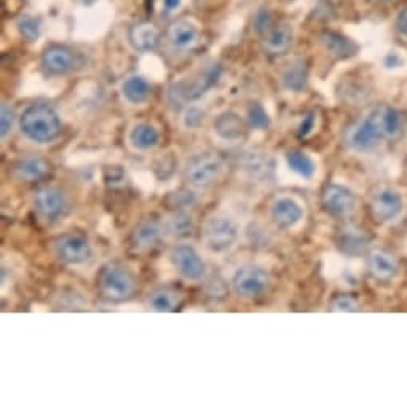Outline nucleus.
<instances>
[{
  "mask_svg": "<svg viewBox=\"0 0 407 407\" xmlns=\"http://www.w3.org/2000/svg\"><path fill=\"white\" fill-rule=\"evenodd\" d=\"M19 128L31 141L46 144L61 135L63 123L58 112L48 104H32L19 117Z\"/></svg>",
  "mask_w": 407,
  "mask_h": 407,
  "instance_id": "nucleus-1",
  "label": "nucleus"
},
{
  "mask_svg": "<svg viewBox=\"0 0 407 407\" xmlns=\"http://www.w3.org/2000/svg\"><path fill=\"white\" fill-rule=\"evenodd\" d=\"M99 292L110 302H125L138 291L136 277L120 264H108L99 273Z\"/></svg>",
  "mask_w": 407,
  "mask_h": 407,
  "instance_id": "nucleus-2",
  "label": "nucleus"
},
{
  "mask_svg": "<svg viewBox=\"0 0 407 407\" xmlns=\"http://www.w3.org/2000/svg\"><path fill=\"white\" fill-rule=\"evenodd\" d=\"M385 108L369 112L349 135V145L356 152H369L386 136L385 135Z\"/></svg>",
  "mask_w": 407,
  "mask_h": 407,
  "instance_id": "nucleus-3",
  "label": "nucleus"
},
{
  "mask_svg": "<svg viewBox=\"0 0 407 407\" xmlns=\"http://www.w3.org/2000/svg\"><path fill=\"white\" fill-rule=\"evenodd\" d=\"M222 76V68L219 64H211L210 68H206L197 80L192 82H179L175 83L170 88V103L172 105L177 104L182 105L187 101H193L198 99L202 95H205L211 86H215L219 78Z\"/></svg>",
  "mask_w": 407,
  "mask_h": 407,
  "instance_id": "nucleus-4",
  "label": "nucleus"
},
{
  "mask_svg": "<svg viewBox=\"0 0 407 407\" xmlns=\"http://www.w3.org/2000/svg\"><path fill=\"white\" fill-rule=\"evenodd\" d=\"M203 239L212 252L229 251L238 239V225L227 216H212L203 225Z\"/></svg>",
  "mask_w": 407,
  "mask_h": 407,
  "instance_id": "nucleus-5",
  "label": "nucleus"
},
{
  "mask_svg": "<svg viewBox=\"0 0 407 407\" xmlns=\"http://www.w3.org/2000/svg\"><path fill=\"white\" fill-rule=\"evenodd\" d=\"M224 171L222 158L216 153H200L192 157L185 166V177L195 187H210L221 177Z\"/></svg>",
  "mask_w": 407,
  "mask_h": 407,
  "instance_id": "nucleus-6",
  "label": "nucleus"
},
{
  "mask_svg": "<svg viewBox=\"0 0 407 407\" xmlns=\"http://www.w3.org/2000/svg\"><path fill=\"white\" fill-rule=\"evenodd\" d=\"M232 286L233 291H235L239 297L254 299L262 296L264 292L269 289L270 275L262 267L246 265L235 273V277L232 279Z\"/></svg>",
  "mask_w": 407,
  "mask_h": 407,
  "instance_id": "nucleus-7",
  "label": "nucleus"
},
{
  "mask_svg": "<svg viewBox=\"0 0 407 407\" xmlns=\"http://www.w3.org/2000/svg\"><path fill=\"white\" fill-rule=\"evenodd\" d=\"M53 251L59 260L69 265L85 264L91 259V244L78 233H64L53 242Z\"/></svg>",
  "mask_w": 407,
  "mask_h": 407,
  "instance_id": "nucleus-8",
  "label": "nucleus"
},
{
  "mask_svg": "<svg viewBox=\"0 0 407 407\" xmlns=\"http://www.w3.org/2000/svg\"><path fill=\"white\" fill-rule=\"evenodd\" d=\"M42 66L50 76H66L78 66V55L66 45H50L42 55Z\"/></svg>",
  "mask_w": 407,
  "mask_h": 407,
  "instance_id": "nucleus-9",
  "label": "nucleus"
},
{
  "mask_svg": "<svg viewBox=\"0 0 407 407\" xmlns=\"http://www.w3.org/2000/svg\"><path fill=\"white\" fill-rule=\"evenodd\" d=\"M170 259L172 265L176 267L179 275L184 277L185 279H192V282H197V279H202L205 275V262L203 259L200 257L198 252L192 248V246H176L175 249L171 251Z\"/></svg>",
  "mask_w": 407,
  "mask_h": 407,
  "instance_id": "nucleus-10",
  "label": "nucleus"
},
{
  "mask_svg": "<svg viewBox=\"0 0 407 407\" xmlns=\"http://www.w3.org/2000/svg\"><path fill=\"white\" fill-rule=\"evenodd\" d=\"M323 208L332 216H349L356 208V198L350 189L344 185L331 184L324 189L321 198Z\"/></svg>",
  "mask_w": 407,
  "mask_h": 407,
  "instance_id": "nucleus-11",
  "label": "nucleus"
},
{
  "mask_svg": "<svg viewBox=\"0 0 407 407\" xmlns=\"http://www.w3.org/2000/svg\"><path fill=\"white\" fill-rule=\"evenodd\" d=\"M34 203L38 215L46 221H56L68 208L66 197L56 187H42V189H38L36 192Z\"/></svg>",
  "mask_w": 407,
  "mask_h": 407,
  "instance_id": "nucleus-12",
  "label": "nucleus"
},
{
  "mask_svg": "<svg viewBox=\"0 0 407 407\" xmlns=\"http://www.w3.org/2000/svg\"><path fill=\"white\" fill-rule=\"evenodd\" d=\"M372 215L378 222H390L403 211V198L396 190L382 189L372 198Z\"/></svg>",
  "mask_w": 407,
  "mask_h": 407,
  "instance_id": "nucleus-13",
  "label": "nucleus"
},
{
  "mask_svg": "<svg viewBox=\"0 0 407 407\" xmlns=\"http://www.w3.org/2000/svg\"><path fill=\"white\" fill-rule=\"evenodd\" d=\"M270 217L273 224L279 229H292L297 225L304 217V210L294 198L291 197H278L275 202L272 203L270 208Z\"/></svg>",
  "mask_w": 407,
  "mask_h": 407,
  "instance_id": "nucleus-14",
  "label": "nucleus"
},
{
  "mask_svg": "<svg viewBox=\"0 0 407 407\" xmlns=\"http://www.w3.org/2000/svg\"><path fill=\"white\" fill-rule=\"evenodd\" d=\"M165 225L158 219H144L133 232V243L139 249H153L162 242Z\"/></svg>",
  "mask_w": 407,
  "mask_h": 407,
  "instance_id": "nucleus-15",
  "label": "nucleus"
},
{
  "mask_svg": "<svg viewBox=\"0 0 407 407\" xmlns=\"http://www.w3.org/2000/svg\"><path fill=\"white\" fill-rule=\"evenodd\" d=\"M160 40H162V32L158 31L155 24L141 21L131 26L130 29V42L138 51L149 53L158 48Z\"/></svg>",
  "mask_w": 407,
  "mask_h": 407,
  "instance_id": "nucleus-16",
  "label": "nucleus"
},
{
  "mask_svg": "<svg viewBox=\"0 0 407 407\" xmlns=\"http://www.w3.org/2000/svg\"><path fill=\"white\" fill-rule=\"evenodd\" d=\"M170 43L177 50H192L200 42V32L192 23L185 19H177L168 26L166 31Z\"/></svg>",
  "mask_w": 407,
  "mask_h": 407,
  "instance_id": "nucleus-17",
  "label": "nucleus"
},
{
  "mask_svg": "<svg viewBox=\"0 0 407 407\" xmlns=\"http://www.w3.org/2000/svg\"><path fill=\"white\" fill-rule=\"evenodd\" d=\"M51 170L50 163L42 157H26L13 165V175L18 181L36 182L43 179Z\"/></svg>",
  "mask_w": 407,
  "mask_h": 407,
  "instance_id": "nucleus-18",
  "label": "nucleus"
},
{
  "mask_svg": "<svg viewBox=\"0 0 407 407\" xmlns=\"http://www.w3.org/2000/svg\"><path fill=\"white\" fill-rule=\"evenodd\" d=\"M369 270L371 275L378 282H390L396 277L398 262L390 252L377 249L369 254Z\"/></svg>",
  "mask_w": 407,
  "mask_h": 407,
  "instance_id": "nucleus-19",
  "label": "nucleus"
},
{
  "mask_svg": "<svg viewBox=\"0 0 407 407\" xmlns=\"http://www.w3.org/2000/svg\"><path fill=\"white\" fill-rule=\"evenodd\" d=\"M321 42L324 45L326 51L336 59H349L351 56H355L358 51L356 45L353 43L350 38H346L345 36L334 31H326L321 36Z\"/></svg>",
  "mask_w": 407,
  "mask_h": 407,
  "instance_id": "nucleus-20",
  "label": "nucleus"
},
{
  "mask_svg": "<svg viewBox=\"0 0 407 407\" xmlns=\"http://www.w3.org/2000/svg\"><path fill=\"white\" fill-rule=\"evenodd\" d=\"M215 130L224 141H239L244 136V122L235 112H224L217 117Z\"/></svg>",
  "mask_w": 407,
  "mask_h": 407,
  "instance_id": "nucleus-21",
  "label": "nucleus"
},
{
  "mask_svg": "<svg viewBox=\"0 0 407 407\" xmlns=\"http://www.w3.org/2000/svg\"><path fill=\"white\" fill-rule=\"evenodd\" d=\"M292 28L289 24L282 23L272 28L265 36V48L272 55H284L292 45Z\"/></svg>",
  "mask_w": 407,
  "mask_h": 407,
  "instance_id": "nucleus-22",
  "label": "nucleus"
},
{
  "mask_svg": "<svg viewBox=\"0 0 407 407\" xmlns=\"http://www.w3.org/2000/svg\"><path fill=\"white\" fill-rule=\"evenodd\" d=\"M337 246L346 256L363 254L366 246H368V237H366L361 230L346 227V229L340 230Z\"/></svg>",
  "mask_w": 407,
  "mask_h": 407,
  "instance_id": "nucleus-23",
  "label": "nucleus"
},
{
  "mask_svg": "<svg viewBox=\"0 0 407 407\" xmlns=\"http://www.w3.org/2000/svg\"><path fill=\"white\" fill-rule=\"evenodd\" d=\"M165 229L175 238H189L192 237L193 229H195V221H193V216L189 211L176 210V212H172L168 222H166Z\"/></svg>",
  "mask_w": 407,
  "mask_h": 407,
  "instance_id": "nucleus-24",
  "label": "nucleus"
},
{
  "mask_svg": "<svg viewBox=\"0 0 407 407\" xmlns=\"http://www.w3.org/2000/svg\"><path fill=\"white\" fill-rule=\"evenodd\" d=\"M123 96L128 103L139 105L148 101L150 86L148 83V80L141 76H131L123 82L122 85Z\"/></svg>",
  "mask_w": 407,
  "mask_h": 407,
  "instance_id": "nucleus-25",
  "label": "nucleus"
},
{
  "mask_svg": "<svg viewBox=\"0 0 407 407\" xmlns=\"http://www.w3.org/2000/svg\"><path fill=\"white\" fill-rule=\"evenodd\" d=\"M130 143L138 150H150L158 145V131L149 123H139L130 133Z\"/></svg>",
  "mask_w": 407,
  "mask_h": 407,
  "instance_id": "nucleus-26",
  "label": "nucleus"
},
{
  "mask_svg": "<svg viewBox=\"0 0 407 407\" xmlns=\"http://www.w3.org/2000/svg\"><path fill=\"white\" fill-rule=\"evenodd\" d=\"M182 296L172 288H158L149 296V304L155 311H175L181 304Z\"/></svg>",
  "mask_w": 407,
  "mask_h": 407,
  "instance_id": "nucleus-27",
  "label": "nucleus"
},
{
  "mask_svg": "<svg viewBox=\"0 0 407 407\" xmlns=\"http://www.w3.org/2000/svg\"><path fill=\"white\" fill-rule=\"evenodd\" d=\"M286 162L291 171H294L296 175L304 179H311L316 172V163L309 153H305L302 150H291L286 153Z\"/></svg>",
  "mask_w": 407,
  "mask_h": 407,
  "instance_id": "nucleus-28",
  "label": "nucleus"
},
{
  "mask_svg": "<svg viewBox=\"0 0 407 407\" xmlns=\"http://www.w3.org/2000/svg\"><path fill=\"white\" fill-rule=\"evenodd\" d=\"M306 82H309V66L305 61L299 59V61L292 63L283 74V85L284 88L291 91H302Z\"/></svg>",
  "mask_w": 407,
  "mask_h": 407,
  "instance_id": "nucleus-29",
  "label": "nucleus"
},
{
  "mask_svg": "<svg viewBox=\"0 0 407 407\" xmlns=\"http://www.w3.org/2000/svg\"><path fill=\"white\" fill-rule=\"evenodd\" d=\"M385 135L386 138L396 139L403 133V117L396 109L393 108H385Z\"/></svg>",
  "mask_w": 407,
  "mask_h": 407,
  "instance_id": "nucleus-30",
  "label": "nucleus"
},
{
  "mask_svg": "<svg viewBox=\"0 0 407 407\" xmlns=\"http://www.w3.org/2000/svg\"><path fill=\"white\" fill-rule=\"evenodd\" d=\"M18 28L21 36L28 40V42H36L40 37V32H42V23H40V19L36 16L24 15L18 21Z\"/></svg>",
  "mask_w": 407,
  "mask_h": 407,
  "instance_id": "nucleus-31",
  "label": "nucleus"
},
{
  "mask_svg": "<svg viewBox=\"0 0 407 407\" xmlns=\"http://www.w3.org/2000/svg\"><path fill=\"white\" fill-rule=\"evenodd\" d=\"M248 123L252 130H267L270 126V117L262 104L252 103L248 109Z\"/></svg>",
  "mask_w": 407,
  "mask_h": 407,
  "instance_id": "nucleus-32",
  "label": "nucleus"
},
{
  "mask_svg": "<svg viewBox=\"0 0 407 407\" xmlns=\"http://www.w3.org/2000/svg\"><path fill=\"white\" fill-rule=\"evenodd\" d=\"M168 202L171 206H175L176 210H185L187 206H192L193 203L197 202L195 195H193L192 190H187V189H179L177 192H172Z\"/></svg>",
  "mask_w": 407,
  "mask_h": 407,
  "instance_id": "nucleus-33",
  "label": "nucleus"
},
{
  "mask_svg": "<svg viewBox=\"0 0 407 407\" xmlns=\"http://www.w3.org/2000/svg\"><path fill=\"white\" fill-rule=\"evenodd\" d=\"M13 122H15V110L9 103H2V112H0V135H2V139H5L11 131Z\"/></svg>",
  "mask_w": 407,
  "mask_h": 407,
  "instance_id": "nucleus-34",
  "label": "nucleus"
},
{
  "mask_svg": "<svg viewBox=\"0 0 407 407\" xmlns=\"http://www.w3.org/2000/svg\"><path fill=\"white\" fill-rule=\"evenodd\" d=\"M331 310L332 311H358L359 304L355 297L351 296H337L331 302Z\"/></svg>",
  "mask_w": 407,
  "mask_h": 407,
  "instance_id": "nucleus-35",
  "label": "nucleus"
},
{
  "mask_svg": "<svg viewBox=\"0 0 407 407\" xmlns=\"http://www.w3.org/2000/svg\"><path fill=\"white\" fill-rule=\"evenodd\" d=\"M125 179V171L122 166H108L104 171V181L109 185H117L120 182H123Z\"/></svg>",
  "mask_w": 407,
  "mask_h": 407,
  "instance_id": "nucleus-36",
  "label": "nucleus"
},
{
  "mask_svg": "<svg viewBox=\"0 0 407 407\" xmlns=\"http://www.w3.org/2000/svg\"><path fill=\"white\" fill-rule=\"evenodd\" d=\"M315 125H316V113L315 112H309L304 117L302 122H300L299 138H306V136H309L310 133L315 130Z\"/></svg>",
  "mask_w": 407,
  "mask_h": 407,
  "instance_id": "nucleus-37",
  "label": "nucleus"
},
{
  "mask_svg": "<svg viewBox=\"0 0 407 407\" xmlns=\"http://www.w3.org/2000/svg\"><path fill=\"white\" fill-rule=\"evenodd\" d=\"M203 123V112L197 108H190L185 113V126L189 128H197Z\"/></svg>",
  "mask_w": 407,
  "mask_h": 407,
  "instance_id": "nucleus-38",
  "label": "nucleus"
},
{
  "mask_svg": "<svg viewBox=\"0 0 407 407\" xmlns=\"http://www.w3.org/2000/svg\"><path fill=\"white\" fill-rule=\"evenodd\" d=\"M256 31L260 34H267L272 29V16L269 15V11H262L256 16Z\"/></svg>",
  "mask_w": 407,
  "mask_h": 407,
  "instance_id": "nucleus-39",
  "label": "nucleus"
},
{
  "mask_svg": "<svg viewBox=\"0 0 407 407\" xmlns=\"http://www.w3.org/2000/svg\"><path fill=\"white\" fill-rule=\"evenodd\" d=\"M398 29L401 31V34L407 37V9L401 11V15L398 18Z\"/></svg>",
  "mask_w": 407,
  "mask_h": 407,
  "instance_id": "nucleus-40",
  "label": "nucleus"
},
{
  "mask_svg": "<svg viewBox=\"0 0 407 407\" xmlns=\"http://www.w3.org/2000/svg\"><path fill=\"white\" fill-rule=\"evenodd\" d=\"M181 5V0H165V6L168 10H176Z\"/></svg>",
  "mask_w": 407,
  "mask_h": 407,
  "instance_id": "nucleus-41",
  "label": "nucleus"
}]
</instances>
